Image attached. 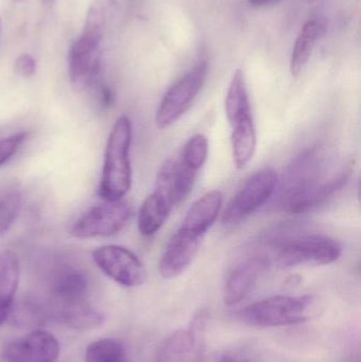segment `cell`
Listing matches in <instances>:
<instances>
[{
    "label": "cell",
    "mask_w": 361,
    "mask_h": 362,
    "mask_svg": "<svg viewBox=\"0 0 361 362\" xmlns=\"http://www.w3.org/2000/svg\"><path fill=\"white\" fill-rule=\"evenodd\" d=\"M314 306L311 296H273L246 306L241 319L250 327H292L307 322Z\"/></svg>",
    "instance_id": "cell-5"
},
{
    "label": "cell",
    "mask_w": 361,
    "mask_h": 362,
    "mask_svg": "<svg viewBox=\"0 0 361 362\" xmlns=\"http://www.w3.org/2000/svg\"><path fill=\"white\" fill-rule=\"evenodd\" d=\"M114 95L112 89L108 86H101V88L97 90V106L105 110L112 107L114 104Z\"/></svg>",
    "instance_id": "cell-25"
},
{
    "label": "cell",
    "mask_w": 361,
    "mask_h": 362,
    "mask_svg": "<svg viewBox=\"0 0 361 362\" xmlns=\"http://www.w3.org/2000/svg\"><path fill=\"white\" fill-rule=\"evenodd\" d=\"M209 313L201 308L186 329L167 336L157 349L155 362H199L203 354Z\"/></svg>",
    "instance_id": "cell-10"
},
{
    "label": "cell",
    "mask_w": 361,
    "mask_h": 362,
    "mask_svg": "<svg viewBox=\"0 0 361 362\" xmlns=\"http://www.w3.org/2000/svg\"><path fill=\"white\" fill-rule=\"evenodd\" d=\"M278 175L271 168L256 172L227 204L222 215L225 226H237L264 206L276 192Z\"/></svg>",
    "instance_id": "cell-9"
},
{
    "label": "cell",
    "mask_w": 361,
    "mask_h": 362,
    "mask_svg": "<svg viewBox=\"0 0 361 362\" xmlns=\"http://www.w3.org/2000/svg\"><path fill=\"white\" fill-rule=\"evenodd\" d=\"M268 266L269 259L265 255H252L237 264L225 281L223 291L224 303L232 306L244 301Z\"/></svg>",
    "instance_id": "cell-14"
},
{
    "label": "cell",
    "mask_w": 361,
    "mask_h": 362,
    "mask_svg": "<svg viewBox=\"0 0 361 362\" xmlns=\"http://www.w3.org/2000/svg\"><path fill=\"white\" fill-rule=\"evenodd\" d=\"M59 355V341L44 329H34L2 350V359L6 362H55Z\"/></svg>",
    "instance_id": "cell-13"
},
{
    "label": "cell",
    "mask_w": 361,
    "mask_h": 362,
    "mask_svg": "<svg viewBox=\"0 0 361 362\" xmlns=\"http://www.w3.org/2000/svg\"><path fill=\"white\" fill-rule=\"evenodd\" d=\"M220 362H249L245 361V359L241 358V357L235 356L232 354H225L224 356L220 358Z\"/></svg>",
    "instance_id": "cell-26"
},
{
    "label": "cell",
    "mask_w": 361,
    "mask_h": 362,
    "mask_svg": "<svg viewBox=\"0 0 361 362\" xmlns=\"http://www.w3.org/2000/svg\"><path fill=\"white\" fill-rule=\"evenodd\" d=\"M23 195L18 191H10L0 197V238L8 233L20 214Z\"/></svg>",
    "instance_id": "cell-22"
},
{
    "label": "cell",
    "mask_w": 361,
    "mask_h": 362,
    "mask_svg": "<svg viewBox=\"0 0 361 362\" xmlns=\"http://www.w3.org/2000/svg\"><path fill=\"white\" fill-rule=\"evenodd\" d=\"M225 112L230 127L239 121L252 118L247 83H246L245 74L242 69H237L233 74L227 91Z\"/></svg>",
    "instance_id": "cell-18"
},
{
    "label": "cell",
    "mask_w": 361,
    "mask_h": 362,
    "mask_svg": "<svg viewBox=\"0 0 361 362\" xmlns=\"http://www.w3.org/2000/svg\"><path fill=\"white\" fill-rule=\"evenodd\" d=\"M250 4L254 6H262L265 4H269V2L273 1V0H248Z\"/></svg>",
    "instance_id": "cell-27"
},
{
    "label": "cell",
    "mask_w": 361,
    "mask_h": 362,
    "mask_svg": "<svg viewBox=\"0 0 361 362\" xmlns=\"http://www.w3.org/2000/svg\"><path fill=\"white\" fill-rule=\"evenodd\" d=\"M133 125L127 116H121L110 131L99 185L103 200H120L131 187V146Z\"/></svg>",
    "instance_id": "cell-3"
},
{
    "label": "cell",
    "mask_w": 361,
    "mask_h": 362,
    "mask_svg": "<svg viewBox=\"0 0 361 362\" xmlns=\"http://www.w3.org/2000/svg\"><path fill=\"white\" fill-rule=\"evenodd\" d=\"M173 204L162 194L155 189L142 202L138 214V229L144 236H152L165 225Z\"/></svg>",
    "instance_id": "cell-17"
},
{
    "label": "cell",
    "mask_w": 361,
    "mask_h": 362,
    "mask_svg": "<svg viewBox=\"0 0 361 362\" xmlns=\"http://www.w3.org/2000/svg\"><path fill=\"white\" fill-rule=\"evenodd\" d=\"M231 148L235 168L245 169L256 154V132L254 118L231 125Z\"/></svg>",
    "instance_id": "cell-19"
},
{
    "label": "cell",
    "mask_w": 361,
    "mask_h": 362,
    "mask_svg": "<svg viewBox=\"0 0 361 362\" xmlns=\"http://www.w3.org/2000/svg\"><path fill=\"white\" fill-rule=\"evenodd\" d=\"M95 265L118 284L137 287L146 280V269L141 259L129 249L119 245H105L93 252Z\"/></svg>",
    "instance_id": "cell-11"
},
{
    "label": "cell",
    "mask_w": 361,
    "mask_h": 362,
    "mask_svg": "<svg viewBox=\"0 0 361 362\" xmlns=\"http://www.w3.org/2000/svg\"><path fill=\"white\" fill-rule=\"evenodd\" d=\"M85 362H127L126 350L118 340H97L87 348Z\"/></svg>",
    "instance_id": "cell-20"
},
{
    "label": "cell",
    "mask_w": 361,
    "mask_h": 362,
    "mask_svg": "<svg viewBox=\"0 0 361 362\" xmlns=\"http://www.w3.org/2000/svg\"><path fill=\"white\" fill-rule=\"evenodd\" d=\"M207 74V61L199 59L190 71L167 91L155 116L158 129L171 127L188 112L205 85Z\"/></svg>",
    "instance_id": "cell-8"
},
{
    "label": "cell",
    "mask_w": 361,
    "mask_h": 362,
    "mask_svg": "<svg viewBox=\"0 0 361 362\" xmlns=\"http://www.w3.org/2000/svg\"><path fill=\"white\" fill-rule=\"evenodd\" d=\"M18 283V257L13 251H2L0 253V329L12 313Z\"/></svg>",
    "instance_id": "cell-16"
},
{
    "label": "cell",
    "mask_w": 361,
    "mask_h": 362,
    "mask_svg": "<svg viewBox=\"0 0 361 362\" xmlns=\"http://www.w3.org/2000/svg\"><path fill=\"white\" fill-rule=\"evenodd\" d=\"M326 155L324 148L313 146L292 159L278 181L275 193L278 204L290 214H297L302 204L326 182L336 170H326Z\"/></svg>",
    "instance_id": "cell-2"
},
{
    "label": "cell",
    "mask_w": 361,
    "mask_h": 362,
    "mask_svg": "<svg viewBox=\"0 0 361 362\" xmlns=\"http://www.w3.org/2000/svg\"><path fill=\"white\" fill-rule=\"evenodd\" d=\"M203 234L182 225L165 247L159 261V272L165 280L184 274L199 253Z\"/></svg>",
    "instance_id": "cell-12"
},
{
    "label": "cell",
    "mask_w": 361,
    "mask_h": 362,
    "mask_svg": "<svg viewBox=\"0 0 361 362\" xmlns=\"http://www.w3.org/2000/svg\"><path fill=\"white\" fill-rule=\"evenodd\" d=\"M343 247L322 234H304L284 240L276 250V265L282 269L300 265L324 266L338 261Z\"/></svg>",
    "instance_id": "cell-6"
},
{
    "label": "cell",
    "mask_w": 361,
    "mask_h": 362,
    "mask_svg": "<svg viewBox=\"0 0 361 362\" xmlns=\"http://www.w3.org/2000/svg\"><path fill=\"white\" fill-rule=\"evenodd\" d=\"M50 291L55 319L74 329H90L104 317L89 301L90 282L84 270L74 265L59 266L51 276Z\"/></svg>",
    "instance_id": "cell-1"
},
{
    "label": "cell",
    "mask_w": 361,
    "mask_h": 362,
    "mask_svg": "<svg viewBox=\"0 0 361 362\" xmlns=\"http://www.w3.org/2000/svg\"><path fill=\"white\" fill-rule=\"evenodd\" d=\"M15 71L23 78H30L36 71V62L32 55L23 53L15 62Z\"/></svg>",
    "instance_id": "cell-24"
},
{
    "label": "cell",
    "mask_w": 361,
    "mask_h": 362,
    "mask_svg": "<svg viewBox=\"0 0 361 362\" xmlns=\"http://www.w3.org/2000/svg\"><path fill=\"white\" fill-rule=\"evenodd\" d=\"M103 13L99 4L89 10L80 37L68 53V76L76 91H84L95 84L101 63Z\"/></svg>",
    "instance_id": "cell-4"
},
{
    "label": "cell",
    "mask_w": 361,
    "mask_h": 362,
    "mask_svg": "<svg viewBox=\"0 0 361 362\" xmlns=\"http://www.w3.org/2000/svg\"><path fill=\"white\" fill-rule=\"evenodd\" d=\"M209 154V141L203 134L191 137L182 150L180 160L194 171L199 172L205 165Z\"/></svg>",
    "instance_id": "cell-21"
},
{
    "label": "cell",
    "mask_w": 361,
    "mask_h": 362,
    "mask_svg": "<svg viewBox=\"0 0 361 362\" xmlns=\"http://www.w3.org/2000/svg\"><path fill=\"white\" fill-rule=\"evenodd\" d=\"M28 136V132H20L0 139V167L6 165L18 152L23 142L27 140Z\"/></svg>",
    "instance_id": "cell-23"
},
{
    "label": "cell",
    "mask_w": 361,
    "mask_h": 362,
    "mask_svg": "<svg viewBox=\"0 0 361 362\" xmlns=\"http://www.w3.org/2000/svg\"><path fill=\"white\" fill-rule=\"evenodd\" d=\"M133 216V208L124 200H104L81 214L70 227L74 238H110L116 235Z\"/></svg>",
    "instance_id": "cell-7"
},
{
    "label": "cell",
    "mask_w": 361,
    "mask_h": 362,
    "mask_svg": "<svg viewBox=\"0 0 361 362\" xmlns=\"http://www.w3.org/2000/svg\"><path fill=\"white\" fill-rule=\"evenodd\" d=\"M328 28L329 23L326 18H314L303 25L290 57V70L292 76L300 74L309 63L318 40L326 35Z\"/></svg>",
    "instance_id": "cell-15"
}]
</instances>
